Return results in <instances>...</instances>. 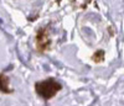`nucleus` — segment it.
Listing matches in <instances>:
<instances>
[{"label":"nucleus","instance_id":"nucleus-1","mask_svg":"<svg viewBox=\"0 0 124 106\" xmlns=\"http://www.w3.org/2000/svg\"><path fill=\"white\" fill-rule=\"evenodd\" d=\"M62 89V85L54 78H48L46 80H41L35 84L36 93L44 99H51Z\"/></svg>","mask_w":124,"mask_h":106},{"label":"nucleus","instance_id":"nucleus-2","mask_svg":"<svg viewBox=\"0 0 124 106\" xmlns=\"http://www.w3.org/2000/svg\"><path fill=\"white\" fill-rule=\"evenodd\" d=\"M51 40L47 28H40L36 33V47L40 52H45L50 48Z\"/></svg>","mask_w":124,"mask_h":106},{"label":"nucleus","instance_id":"nucleus-3","mask_svg":"<svg viewBox=\"0 0 124 106\" xmlns=\"http://www.w3.org/2000/svg\"><path fill=\"white\" fill-rule=\"evenodd\" d=\"M0 90L6 94L11 93V89L9 88V78L1 73H0Z\"/></svg>","mask_w":124,"mask_h":106},{"label":"nucleus","instance_id":"nucleus-4","mask_svg":"<svg viewBox=\"0 0 124 106\" xmlns=\"http://www.w3.org/2000/svg\"><path fill=\"white\" fill-rule=\"evenodd\" d=\"M92 59L94 60L96 63H101V62H103V60H104V52H103V51H98V52H96L94 54H93Z\"/></svg>","mask_w":124,"mask_h":106}]
</instances>
